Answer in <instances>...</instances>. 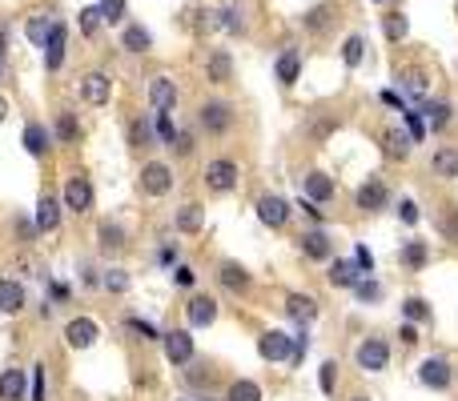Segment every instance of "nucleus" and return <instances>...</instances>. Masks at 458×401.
Instances as JSON below:
<instances>
[{
    "instance_id": "1",
    "label": "nucleus",
    "mask_w": 458,
    "mask_h": 401,
    "mask_svg": "<svg viewBox=\"0 0 458 401\" xmlns=\"http://www.w3.org/2000/svg\"><path fill=\"white\" fill-rule=\"evenodd\" d=\"M258 353H262L265 361H290V353H294V337L281 333V329H269V333L258 337Z\"/></svg>"
},
{
    "instance_id": "2",
    "label": "nucleus",
    "mask_w": 458,
    "mask_h": 401,
    "mask_svg": "<svg viewBox=\"0 0 458 401\" xmlns=\"http://www.w3.org/2000/svg\"><path fill=\"white\" fill-rule=\"evenodd\" d=\"M205 185H209L213 192H229L233 185H237V165L233 160H209L205 165Z\"/></svg>"
},
{
    "instance_id": "3",
    "label": "nucleus",
    "mask_w": 458,
    "mask_h": 401,
    "mask_svg": "<svg viewBox=\"0 0 458 401\" xmlns=\"http://www.w3.org/2000/svg\"><path fill=\"white\" fill-rule=\"evenodd\" d=\"M169 185H173L169 165H161V160H149L145 169H141V189H145L149 197H165V192H169Z\"/></svg>"
},
{
    "instance_id": "4",
    "label": "nucleus",
    "mask_w": 458,
    "mask_h": 401,
    "mask_svg": "<svg viewBox=\"0 0 458 401\" xmlns=\"http://www.w3.org/2000/svg\"><path fill=\"white\" fill-rule=\"evenodd\" d=\"M354 201H358L362 213H378V209H386V201H390V189H386V181H382V176H370V181L358 189Z\"/></svg>"
},
{
    "instance_id": "5",
    "label": "nucleus",
    "mask_w": 458,
    "mask_h": 401,
    "mask_svg": "<svg viewBox=\"0 0 458 401\" xmlns=\"http://www.w3.org/2000/svg\"><path fill=\"white\" fill-rule=\"evenodd\" d=\"M386 361H390V345H386V341L366 337V341L358 345V365H362V369L378 373V369H386Z\"/></svg>"
},
{
    "instance_id": "6",
    "label": "nucleus",
    "mask_w": 458,
    "mask_h": 401,
    "mask_svg": "<svg viewBox=\"0 0 458 401\" xmlns=\"http://www.w3.org/2000/svg\"><path fill=\"white\" fill-rule=\"evenodd\" d=\"M65 209H73V213H89L93 209V185H89V176H68Z\"/></svg>"
},
{
    "instance_id": "7",
    "label": "nucleus",
    "mask_w": 458,
    "mask_h": 401,
    "mask_svg": "<svg viewBox=\"0 0 458 401\" xmlns=\"http://www.w3.org/2000/svg\"><path fill=\"white\" fill-rule=\"evenodd\" d=\"M165 357L173 361V365H185V361H193V337L185 333V329H173V333H165Z\"/></svg>"
},
{
    "instance_id": "8",
    "label": "nucleus",
    "mask_w": 458,
    "mask_h": 401,
    "mask_svg": "<svg viewBox=\"0 0 458 401\" xmlns=\"http://www.w3.org/2000/svg\"><path fill=\"white\" fill-rule=\"evenodd\" d=\"M81 96L101 109V105H109V96H113V80L105 77V73H89V77L81 80Z\"/></svg>"
},
{
    "instance_id": "9",
    "label": "nucleus",
    "mask_w": 458,
    "mask_h": 401,
    "mask_svg": "<svg viewBox=\"0 0 458 401\" xmlns=\"http://www.w3.org/2000/svg\"><path fill=\"white\" fill-rule=\"evenodd\" d=\"M65 341L73 345V349H89V345L97 341V321H93V317H77V321H68Z\"/></svg>"
},
{
    "instance_id": "10",
    "label": "nucleus",
    "mask_w": 458,
    "mask_h": 401,
    "mask_svg": "<svg viewBox=\"0 0 458 401\" xmlns=\"http://www.w3.org/2000/svg\"><path fill=\"white\" fill-rule=\"evenodd\" d=\"M258 217H262L265 225H274V229H281V225L290 221V205H286L281 197H274V192H265L262 201H258Z\"/></svg>"
},
{
    "instance_id": "11",
    "label": "nucleus",
    "mask_w": 458,
    "mask_h": 401,
    "mask_svg": "<svg viewBox=\"0 0 458 401\" xmlns=\"http://www.w3.org/2000/svg\"><path fill=\"white\" fill-rule=\"evenodd\" d=\"M418 377H422V385H430V389H446V385H450V365H446L442 357H426L422 369H418Z\"/></svg>"
},
{
    "instance_id": "12",
    "label": "nucleus",
    "mask_w": 458,
    "mask_h": 401,
    "mask_svg": "<svg viewBox=\"0 0 458 401\" xmlns=\"http://www.w3.org/2000/svg\"><path fill=\"white\" fill-rule=\"evenodd\" d=\"M57 225H61V201L52 192H45L40 205H36V233H52Z\"/></svg>"
},
{
    "instance_id": "13",
    "label": "nucleus",
    "mask_w": 458,
    "mask_h": 401,
    "mask_svg": "<svg viewBox=\"0 0 458 401\" xmlns=\"http://www.w3.org/2000/svg\"><path fill=\"white\" fill-rule=\"evenodd\" d=\"M201 125L209 128V133H226V128L233 125V112H229V105H221V100L201 105Z\"/></svg>"
},
{
    "instance_id": "14",
    "label": "nucleus",
    "mask_w": 458,
    "mask_h": 401,
    "mask_svg": "<svg viewBox=\"0 0 458 401\" xmlns=\"http://www.w3.org/2000/svg\"><path fill=\"white\" fill-rule=\"evenodd\" d=\"M302 253L306 257H313V261H330L334 257V245H330V237L322 233V229H313V233H302Z\"/></svg>"
},
{
    "instance_id": "15",
    "label": "nucleus",
    "mask_w": 458,
    "mask_h": 401,
    "mask_svg": "<svg viewBox=\"0 0 458 401\" xmlns=\"http://www.w3.org/2000/svg\"><path fill=\"white\" fill-rule=\"evenodd\" d=\"M149 100H153V109L157 112H169L173 109V100H177V84L169 77H157L153 84H149Z\"/></svg>"
},
{
    "instance_id": "16",
    "label": "nucleus",
    "mask_w": 458,
    "mask_h": 401,
    "mask_svg": "<svg viewBox=\"0 0 458 401\" xmlns=\"http://www.w3.org/2000/svg\"><path fill=\"white\" fill-rule=\"evenodd\" d=\"M185 313H189V325H193V329H205V325L217 321V301H213V297H193Z\"/></svg>"
},
{
    "instance_id": "17",
    "label": "nucleus",
    "mask_w": 458,
    "mask_h": 401,
    "mask_svg": "<svg viewBox=\"0 0 458 401\" xmlns=\"http://www.w3.org/2000/svg\"><path fill=\"white\" fill-rule=\"evenodd\" d=\"M20 309H24V285L4 277L0 281V313H20Z\"/></svg>"
},
{
    "instance_id": "18",
    "label": "nucleus",
    "mask_w": 458,
    "mask_h": 401,
    "mask_svg": "<svg viewBox=\"0 0 458 401\" xmlns=\"http://www.w3.org/2000/svg\"><path fill=\"white\" fill-rule=\"evenodd\" d=\"M65 61V24H52L49 40H45V64H49V73H57Z\"/></svg>"
},
{
    "instance_id": "19",
    "label": "nucleus",
    "mask_w": 458,
    "mask_h": 401,
    "mask_svg": "<svg viewBox=\"0 0 458 401\" xmlns=\"http://www.w3.org/2000/svg\"><path fill=\"white\" fill-rule=\"evenodd\" d=\"M302 189H306V201L322 205V201H330V197H334V181H330L326 173H310L306 181H302Z\"/></svg>"
},
{
    "instance_id": "20",
    "label": "nucleus",
    "mask_w": 458,
    "mask_h": 401,
    "mask_svg": "<svg viewBox=\"0 0 458 401\" xmlns=\"http://www.w3.org/2000/svg\"><path fill=\"white\" fill-rule=\"evenodd\" d=\"M410 137L406 133H402V128H386V133H382V149H386V157L390 160H406L410 157Z\"/></svg>"
},
{
    "instance_id": "21",
    "label": "nucleus",
    "mask_w": 458,
    "mask_h": 401,
    "mask_svg": "<svg viewBox=\"0 0 458 401\" xmlns=\"http://www.w3.org/2000/svg\"><path fill=\"white\" fill-rule=\"evenodd\" d=\"M358 265L354 261H330V285H338V289H354L362 281L358 277Z\"/></svg>"
},
{
    "instance_id": "22",
    "label": "nucleus",
    "mask_w": 458,
    "mask_h": 401,
    "mask_svg": "<svg viewBox=\"0 0 458 401\" xmlns=\"http://www.w3.org/2000/svg\"><path fill=\"white\" fill-rule=\"evenodd\" d=\"M0 401H24V373L20 369L0 373Z\"/></svg>"
},
{
    "instance_id": "23",
    "label": "nucleus",
    "mask_w": 458,
    "mask_h": 401,
    "mask_svg": "<svg viewBox=\"0 0 458 401\" xmlns=\"http://www.w3.org/2000/svg\"><path fill=\"white\" fill-rule=\"evenodd\" d=\"M286 313H290L294 321H302V325H306V321L318 317V301H313V297H302V293H290V301H286Z\"/></svg>"
},
{
    "instance_id": "24",
    "label": "nucleus",
    "mask_w": 458,
    "mask_h": 401,
    "mask_svg": "<svg viewBox=\"0 0 458 401\" xmlns=\"http://www.w3.org/2000/svg\"><path fill=\"white\" fill-rule=\"evenodd\" d=\"M217 277H221V285H226L229 293H246V289H249V273L242 269V265H233V261H226Z\"/></svg>"
},
{
    "instance_id": "25",
    "label": "nucleus",
    "mask_w": 458,
    "mask_h": 401,
    "mask_svg": "<svg viewBox=\"0 0 458 401\" xmlns=\"http://www.w3.org/2000/svg\"><path fill=\"white\" fill-rule=\"evenodd\" d=\"M173 225H177V233H201V225H205V213H201V205H185V209H177Z\"/></svg>"
},
{
    "instance_id": "26",
    "label": "nucleus",
    "mask_w": 458,
    "mask_h": 401,
    "mask_svg": "<svg viewBox=\"0 0 458 401\" xmlns=\"http://www.w3.org/2000/svg\"><path fill=\"white\" fill-rule=\"evenodd\" d=\"M97 237H101V249H105V253L125 249V229H121V225H113V221H101Z\"/></svg>"
},
{
    "instance_id": "27",
    "label": "nucleus",
    "mask_w": 458,
    "mask_h": 401,
    "mask_svg": "<svg viewBox=\"0 0 458 401\" xmlns=\"http://www.w3.org/2000/svg\"><path fill=\"white\" fill-rule=\"evenodd\" d=\"M297 73H302V56H297V48H286L278 56V80L281 84H294Z\"/></svg>"
},
{
    "instance_id": "28",
    "label": "nucleus",
    "mask_w": 458,
    "mask_h": 401,
    "mask_svg": "<svg viewBox=\"0 0 458 401\" xmlns=\"http://www.w3.org/2000/svg\"><path fill=\"white\" fill-rule=\"evenodd\" d=\"M398 257H402V265H406V269H422L426 261H430V249H426V241H406Z\"/></svg>"
},
{
    "instance_id": "29",
    "label": "nucleus",
    "mask_w": 458,
    "mask_h": 401,
    "mask_svg": "<svg viewBox=\"0 0 458 401\" xmlns=\"http://www.w3.org/2000/svg\"><path fill=\"white\" fill-rule=\"evenodd\" d=\"M398 84H402V93H406V96L418 100V96L426 93V73H422V68H402V73H398Z\"/></svg>"
},
{
    "instance_id": "30",
    "label": "nucleus",
    "mask_w": 458,
    "mask_h": 401,
    "mask_svg": "<svg viewBox=\"0 0 458 401\" xmlns=\"http://www.w3.org/2000/svg\"><path fill=\"white\" fill-rule=\"evenodd\" d=\"M205 73H209L213 84H226V80L233 77V61H229V52H213L209 64H205Z\"/></svg>"
},
{
    "instance_id": "31",
    "label": "nucleus",
    "mask_w": 458,
    "mask_h": 401,
    "mask_svg": "<svg viewBox=\"0 0 458 401\" xmlns=\"http://www.w3.org/2000/svg\"><path fill=\"white\" fill-rule=\"evenodd\" d=\"M24 149H29L33 157H45V153H49V128L45 125H29L24 128Z\"/></svg>"
},
{
    "instance_id": "32",
    "label": "nucleus",
    "mask_w": 458,
    "mask_h": 401,
    "mask_svg": "<svg viewBox=\"0 0 458 401\" xmlns=\"http://www.w3.org/2000/svg\"><path fill=\"white\" fill-rule=\"evenodd\" d=\"M149 45H153V36L145 32V24H129L121 36V48H129V52H145Z\"/></svg>"
},
{
    "instance_id": "33",
    "label": "nucleus",
    "mask_w": 458,
    "mask_h": 401,
    "mask_svg": "<svg viewBox=\"0 0 458 401\" xmlns=\"http://www.w3.org/2000/svg\"><path fill=\"white\" fill-rule=\"evenodd\" d=\"M430 169L438 176H458V149H438L434 160H430Z\"/></svg>"
},
{
    "instance_id": "34",
    "label": "nucleus",
    "mask_w": 458,
    "mask_h": 401,
    "mask_svg": "<svg viewBox=\"0 0 458 401\" xmlns=\"http://www.w3.org/2000/svg\"><path fill=\"white\" fill-rule=\"evenodd\" d=\"M153 137H157V128L149 125L145 116H137V121H133V128H129V144H133V149H149V144H153Z\"/></svg>"
},
{
    "instance_id": "35",
    "label": "nucleus",
    "mask_w": 458,
    "mask_h": 401,
    "mask_svg": "<svg viewBox=\"0 0 458 401\" xmlns=\"http://www.w3.org/2000/svg\"><path fill=\"white\" fill-rule=\"evenodd\" d=\"M382 32H386V40H406V32H410V24H406V16L402 13H390V16H382Z\"/></svg>"
},
{
    "instance_id": "36",
    "label": "nucleus",
    "mask_w": 458,
    "mask_h": 401,
    "mask_svg": "<svg viewBox=\"0 0 458 401\" xmlns=\"http://www.w3.org/2000/svg\"><path fill=\"white\" fill-rule=\"evenodd\" d=\"M52 24H57V20H49V16L45 13H36V16H29V40H33V45H45V40H49V32H52Z\"/></svg>"
},
{
    "instance_id": "37",
    "label": "nucleus",
    "mask_w": 458,
    "mask_h": 401,
    "mask_svg": "<svg viewBox=\"0 0 458 401\" xmlns=\"http://www.w3.org/2000/svg\"><path fill=\"white\" fill-rule=\"evenodd\" d=\"M57 137H61L65 144H77L81 125H77V116H73V112H57Z\"/></svg>"
},
{
    "instance_id": "38",
    "label": "nucleus",
    "mask_w": 458,
    "mask_h": 401,
    "mask_svg": "<svg viewBox=\"0 0 458 401\" xmlns=\"http://www.w3.org/2000/svg\"><path fill=\"white\" fill-rule=\"evenodd\" d=\"M418 112H426V125L434 128V133H438V128L450 121V105H442V100H434V105H422Z\"/></svg>"
},
{
    "instance_id": "39",
    "label": "nucleus",
    "mask_w": 458,
    "mask_h": 401,
    "mask_svg": "<svg viewBox=\"0 0 458 401\" xmlns=\"http://www.w3.org/2000/svg\"><path fill=\"white\" fill-rule=\"evenodd\" d=\"M229 401H262V389L253 381H233L229 385Z\"/></svg>"
},
{
    "instance_id": "40",
    "label": "nucleus",
    "mask_w": 458,
    "mask_h": 401,
    "mask_svg": "<svg viewBox=\"0 0 458 401\" xmlns=\"http://www.w3.org/2000/svg\"><path fill=\"white\" fill-rule=\"evenodd\" d=\"M362 56H366V40H362V36H346L342 61H346V64H362Z\"/></svg>"
},
{
    "instance_id": "41",
    "label": "nucleus",
    "mask_w": 458,
    "mask_h": 401,
    "mask_svg": "<svg viewBox=\"0 0 458 401\" xmlns=\"http://www.w3.org/2000/svg\"><path fill=\"white\" fill-rule=\"evenodd\" d=\"M173 137H177L173 116H169V112H157V141H161V144H173Z\"/></svg>"
},
{
    "instance_id": "42",
    "label": "nucleus",
    "mask_w": 458,
    "mask_h": 401,
    "mask_svg": "<svg viewBox=\"0 0 458 401\" xmlns=\"http://www.w3.org/2000/svg\"><path fill=\"white\" fill-rule=\"evenodd\" d=\"M326 24H330V8H326V4L310 8V16H306V29H310V32H326Z\"/></svg>"
},
{
    "instance_id": "43",
    "label": "nucleus",
    "mask_w": 458,
    "mask_h": 401,
    "mask_svg": "<svg viewBox=\"0 0 458 401\" xmlns=\"http://www.w3.org/2000/svg\"><path fill=\"white\" fill-rule=\"evenodd\" d=\"M101 20H105V16H101L97 4H93V8H81V32L84 36H93V32L101 29Z\"/></svg>"
},
{
    "instance_id": "44",
    "label": "nucleus",
    "mask_w": 458,
    "mask_h": 401,
    "mask_svg": "<svg viewBox=\"0 0 458 401\" xmlns=\"http://www.w3.org/2000/svg\"><path fill=\"white\" fill-rule=\"evenodd\" d=\"M354 293H358L362 305H370V301H378V297H382V285H378V281H358V285H354Z\"/></svg>"
},
{
    "instance_id": "45",
    "label": "nucleus",
    "mask_w": 458,
    "mask_h": 401,
    "mask_svg": "<svg viewBox=\"0 0 458 401\" xmlns=\"http://www.w3.org/2000/svg\"><path fill=\"white\" fill-rule=\"evenodd\" d=\"M97 8H101V16H105L109 24H117V20L125 16V0H101Z\"/></svg>"
},
{
    "instance_id": "46",
    "label": "nucleus",
    "mask_w": 458,
    "mask_h": 401,
    "mask_svg": "<svg viewBox=\"0 0 458 401\" xmlns=\"http://www.w3.org/2000/svg\"><path fill=\"white\" fill-rule=\"evenodd\" d=\"M402 313H406L410 321H426V317H430V309H426V301H422V297H410V301L402 305Z\"/></svg>"
},
{
    "instance_id": "47",
    "label": "nucleus",
    "mask_w": 458,
    "mask_h": 401,
    "mask_svg": "<svg viewBox=\"0 0 458 401\" xmlns=\"http://www.w3.org/2000/svg\"><path fill=\"white\" fill-rule=\"evenodd\" d=\"M334 128H338V121H334V116H322V121H313V125H310V137H313V141H326Z\"/></svg>"
},
{
    "instance_id": "48",
    "label": "nucleus",
    "mask_w": 458,
    "mask_h": 401,
    "mask_svg": "<svg viewBox=\"0 0 458 401\" xmlns=\"http://www.w3.org/2000/svg\"><path fill=\"white\" fill-rule=\"evenodd\" d=\"M318 381H322V393H334V381H338V365H334V361H326V365H322V373H318Z\"/></svg>"
},
{
    "instance_id": "49",
    "label": "nucleus",
    "mask_w": 458,
    "mask_h": 401,
    "mask_svg": "<svg viewBox=\"0 0 458 401\" xmlns=\"http://www.w3.org/2000/svg\"><path fill=\"white\" fill-rule=\"evenodd\" d=\"M129 329H133V333H141L145 341H157V337H161L153 325H149V321H141V317H129Z\"/></svg>"
},
{
    "instance_id": "50",
    "label": "nucleus",
    "mask_w": 458,
    "mask_h": 401,
    "mask_svg": "<svg viewBox=\"0 0 458 401\" xmlns=\"http://www.w3.org/2000/svg\"><path fill=\"white\" fill-rule=\"evenodd\" d=\"M402 116H406V125H410V141H422V137H426L422 116H418V112H402Z\"/></svg>"
},
{
    "instance_id": "51",
    "label": "nucleus",
    "mask_w": 458,
    "mask_h": 401,
    "mask_svg": "<svg viewBox=\"0 0 458 401\" xmlns=\"http://www.w3.org/2000/svg\"><path fill=\"white\" fill-rule=\"evenodd\" d=\"M125 285H129V277H125L121 269L105 273V289H113V293H125Z\"/></svg>"
},
{
    "instance_id": "52",
    "label": "nucleus",
    "mask_w": 458,
    "mask_h": 401,
    "mask_svg": "<svg viewBox=\"0 0 458 401\" xmlns=\"http://www.w3.org/2000/svg\"><path fill=\"white\" fill-rule=\"evenodd\" d=\"M442 233H446L450 241H458V213H455V209H446V213H442Z\"/></svg>"
},
{
    "instance_id": "53",
    "label": "nucleus",
    "mask_w": 458,
    "mask_h": 401,
    "mask_svg": "<svg viewBox=\"0 0 458 401\" xmlns=\"http://www.w3.org/2000/svg\"><path fill=\"white\" fill-rule=\"evenodd\" d=\"M354 265H358L362 273H370V269H374V253H370L366 245H358V249H354Z\"/></svg>"
},
{
    "instance_id": "54",
    "label": "nucleus",
    "mask_w": 458,
    "mask_h": 401,
    "mask_svg": "<svg viewBox=\"0 0 458 401\" xmlns=\"http://www.w3.org/2000/svg\"><path fill=\"white\" fill-rule=\"evenodd\" d=\"M169 149H173V153H181V157H189V153H193V137H189V133H177Z\"/></svg>"
},
{
    "instance_id": "55",
    "label": "nucleus",
    "mask_w": 458,
    "mask_h": 401,
    "mask_svg": "<svg viewBox=\"0 0 458 401\" xmlns=\"http://www.w3.org/2000/svg\"><path fill=\"white\" fill-rule=\"evenodd\" d=\"M306 349H310V337H306V329H302V333L294 337V353H290V361H294V365H297V361L306 357Z\"/></svg>"
},
{
    "instance_id": "56",
    "label": "nucleus",
    "mask_w": 458,
    "mask_h": 401,
    "mask_svg": "<svg viewBox=\"0 0 458 401\" xmlns=\"http://www.w3.org/2000/svg\"><path fill=\"white\" fill-rule=\"evenodd\" d=\"M33 401H45V365L33 369Z\"/></svg>"
},
{
    "instance_id": "57",
    "label": "nucleus",
    "mask_w": 458,
    "mask_h": 401,
    "mask_svg": "<svg viewBox=\"0 0 458 401\" xmlns=\"http://www.w3.org/2000/svg\"><path fill=\"white\" fill-rule=\"evenodd\" d=\"M173 281H177L181 289H189L193 285V269H189V265H177V269H173Z\"/></svg>"
},
{
    "instance_id": "58",
    "label": "nucleus",
    "mask_w": 458,
    "mask_h": 401,
    "mask_svg": "<svg viewBox=\"0 0 458 401\" xmlns=\"http://www.w3.org/2000/svg\"><path fill=\"white\" fill-rule=\"evenodd\" d=\"M398 217H402L406 225H414L418 221V205H414V201H402V205H398Z\"/></svg>"
},
{
    "instance_id": "59",
    "label": "nucleus",
    "mask_w": 458,
    "mask_h": 401,
    "mask_svg": "<svg viewBox=\"0 0 458 401\" xmlns=\"http://www.w3.org/2000/svg\"><path fill=\"white\" fill-rule=\"evenodd\" d=\"M398 337H402L406 345H414V341H418V329H414V325H402V333H398Z\"/></svg>"
},
{
    "instance_id": "60",
    "label": "nucleus",
    "mask_w": 458,
    "mask_h": 401,
    "mask_svg": "<svg viewBox=\"0 0 458 401\" xmlns=\"http://www.w3.org/2000/svg\"><path fill=\"white\" fill-rule=\"evenodd\" d=\"M382 100H386V105H394V109H402V96L394 93V89H386V93H382Z\"/></svg>"
},
{
    "instance_id": "61",
    "label": "nucleus",
    "mask_w": 458,
    "mask_h": 401,
    "mask_svg": "<svg viewBox=\"0 0 458 401\" xmlns=\"http://www.w3.org/2000/svg\"><path fill=\"white\" fill-rule=\"evenodd\" d=\"M4 40H8V32H4V24H0V56H4Z\"/></svg>"
},
{
    "instance_id": "62",
    "label": "nucleus",
    "mask_w": 458,
    "mask_h": 401,
    "mask_svg": "<svg viewBox=\"0 0 458 401\" xmlns=\"http://www.w3.org/2000/svg\"><path fill=\"white\" fill-rule=\"evenodd\" d=\"M4 116H8V100H4V96H0V121H4Z\"/></svg>"
},
{
    "instance_id": "63",
    "label": "nucleus",
    "mask_w": 458,
    "mask_h": 401,
    "mask_svg": "<svg viewBox=\"0 0 458 401\" xmlns=\"http://www.w3.org/2000/svg\"><path fill=\"white\" fill-rule=\"evenodd\" d=\"M354 401H370V398H354Z\"/></svg>"
}]
</instances>
